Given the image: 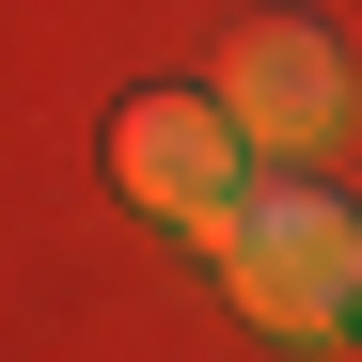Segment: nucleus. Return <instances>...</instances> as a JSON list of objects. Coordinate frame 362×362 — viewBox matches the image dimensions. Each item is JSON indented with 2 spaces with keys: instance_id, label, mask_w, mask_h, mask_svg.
Segmentation results:
<instances>
[{
  "instance_id": "1",
  "label": "nucleus",
  "mask_w": 362,
  "mask_h": 362,
  "mask_svg": "<svg viewBox=\"0 0 362 362\" xmlns=\"http://www.w3.org/2000/svg\"><path fill=\"white\" fill-rule=\"evenodd\" d=\"M205 252L252 331H346L362 315V205L346 189H236L205 221Z\"/></svg>"
},
{
  "instance_id": "2",
  "label": "nucleus",
  "mask_w": 362,
  "mask_h": 362,
  "mask_svg": "<svg viewBox=\"0 0 362 362\" xmlns=\"http://www.w3.org/2000/svg\"><path fill=\"white\" fill-rule=\"evenodd\" d=\"M221 127L252 142V158H331L346 142V47L315 16H252L221 47Z\"/></svg>"
},
{
  "instance_id": "3",
  "label": "nucleus",
  "mask_w": 362,
  "mask_h": 362,
  "mask_svg": "<svg viewBox=\"0 0 362 362\" xmlns=\"http://www.w3.org/2000/svg\"><path fill=\"white\" fill-rule=\"evenodd\" d=\"M110 173H127V205H158V221H221L236 189H252V142L221 127V95H127L110 110Z\"/></svg>"
}]
</instances>
